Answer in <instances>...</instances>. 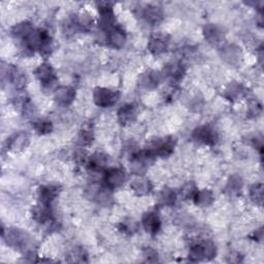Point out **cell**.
<instances>
[{"instance_id": "obj_1", "label": "cell", "mask_w": 264, "mask_h": 264, "mask_svg": "<svg viewBox=\"0 0 264 264\" xmlns=\"http://www.w3.org/2000/svg\"><path fill=\"white\" fill-rule=\"evenodd\" d=\"M7 245L18 249L26 254H32L34 250V243L31 236L20 229H9L6 234L3 233Z\"/></svg>"}, {"instance_id": "obj_2", "label": "cell", "mask_w": 264, "mask_h": 264, "mask_svg": "<svg viewBox=\"0 0 264 264\" xmlns=\"http://www.w3.org/2000/svg\"><path fill=\"white\" fill-rule=\"evenodd\" d=\"M216 256V248L212 242H200L191 247L189 258L192 261L211 260Z\"/></svg>"}, {"instance_id": "obj_3", "label": "cell", "mask_w": 264, "mask_h": 264, "mask_svg": "<svg viewBox=\"0 0 264 264\" xmlns=\"http://www.w3.org/2000/svg\"><path fill=\"white\" fill-rule=\"evenodd\" d=\"M119 97V92L108 88H97L93 94L94 102L100 108H109L113 106L118 101Z\"/></svg>"}, {"instance_id": "obj_4", "label": "cell", "mask_w": 264, "mask_h": 264, "mask_svg": "<svg viewBox=\"0 0 264 264\" xmlns=\"http://www.w3.org/2000/svg\"><path fill=\"white\" fill-rule=\"evenodd\" d=\"M175 145L176 141L174 137H165V139L155 141L151 149H148V152L153 157H167L174 152Z\"/></svg>"}, {"instance_id": "obj_5", "label": "cell", "mask_w": 264, "mask_h": 264, "mask_svg": "<svg viewBox=\"0 0 264 264\" xmlns=\"http://www.w3.org/2000/svg\"><path fill=\"white\" fill-rule=\"evenodd\" d=\"M36 75L44 88H52L57 82L53 67L49 63H42L36 70Z\"/></svg>"}, {"instance_id": "obj_6", "label": "cell", "mask_w": 264, "mask_h": 264, "mask_svg": "<svg viewBox=\"0 0 264 264\" xmlns=\"http://www.w3.org/2000/svg\"><path fill=\"white\" fill-rule=\"evenodd\" d=\"M192 137L197 143L209 146L214 145L218 139L216 131L213 128L209 127V126H200V127L195 129L193 131Z\"/></svg>"}, {"instance_id": "obj_7", "label": "cell", "mask_w": 264, "mask_h": 264, "mask_svg": "<svg viewBox=\"0 0 264 264\" xmlns=\"http://www.w3.org/2000/svg\"><path fill=\"white\" fill-rule=\"evenodd\" d=\"M125 180H126V174L121 168H110L107 170L105 176L106 186L111 190L121 187L124 184Z\"/></svg>"}, {"instance_id": "obj_8", "label": "cell", "mask_w": 264, "mask_h": 264, "mask_svg": "<svg viewBox=\"0 0 264 264\" xmlns=\"http://www.w3.org/2000/svg\"><path fill=\"white\" fill-rule=\"evenodd\" d=\"M111 190L108 187H102L99 185H91V187L88 189L89 197L96 201L97 203L108 205L110 201L112 200V194L109 191Z\"/></svg>"}, {"instance_id": "obj_9", "label": "cell", "mask_w": 264, "mask_h": 264, "mask_svg": "<svg viewBox=\"0 0 264 264\" xmlns=\"http://www.w3.org/2000/svg\"><path fill=\"white\" fill-rule=\"evenodd\" d=\"M169 44V38L165 34L155 33L149 41V50L154 55H160L167 51Z\"/></svg>"}, {"instance_id": "obj_10", "label": "cell", "mask_w": 264, "mask_h": 264, "mask_svg": "<svg viewBox=\"0 0 264 264\" xmlns=\"http://www.w3.org/2000/svg\"><path fill=\"white\" fill-rule=\"evenodd\" d=\"M106 34H107V41L111 47L114 49H120L123 47L126 40V37L125 32L120 27L113 26L110 30L106 31Z\"/></svg>"}, {"instance_id": "obj_11", "label": "cell", "mask_w": 264, "mask_h": 264, "mask_svg": "<svg viewBox=\"0 0 264 264\" xmlns=\"http://www.w3.org/2000/svg\"><path fill=\"white\" fill-rule=\"evenodd\" d=\"M203 34H204L205 39L213 45L220 44L224 39L223 31L217 25H214V24L206 25L203 29Z\"/></svg>"}, {"instance_id": "obj_12", "label": "cell", "mask_w": 264, "mask_h": 264, "mask_svg": "<svg viewBox=\"0 0 264 264\" xmlns=\"http://www.w3.org/2000/svg\"><path fill=\"white\" fill-rule=\"evenodd\" d=\"M221 55L222 58L231 65L239 64L240 60L243 58L242 52H240L239 49L235 47L234 44H228L226 47H224L221 51Z\"/></svg>"}, {"instance_id": "obj_13", "label": "cell", "mask_w": 264, "mask_h": 264, "mask_svg": "<svg viewBox=\"0 0 264 264\" xmlns=\"http://www.w3.org/2000/svg\"><path fill=\"white\" fill-rule=\"evenodd\" d=\"M75 91L71 87H60L55 91V99L61 106H70L75 100Z\"/></svg>"}, {"instance_id": "obj_14", "label": "cell", "mask_w": 264, "mask_h": 264, "mask_svg": "<svg viewBox=\"0 0 264 264\" xmlns=\"http://www.w3.org/2000/svg\"><path fill=\"white\" fill-rule=\"evenodd\" d=\"M161 79V75L154 71H147L146 73L142 74L140 76V86L142 88L151 90L155 89Z\"/></svg>"}, {"instance_id": "obj_15", "label": "cell", "mask_w": 264, "mask_h": 264, "mask_svg": "<svg viewBox=\"0 0 264 264\" xmlns=\"http://www.w3.org/2000/svg\"><path fill=\"white\" fill-rule=\"evenodd\" d=\"M143 225L149 233L156 234L159 231L160 226H161V222H160L159 217L156 213L149 212L143 217Z\"/></svg>"}, {"instance_id": "obj_16", "label": "cell", "mask_w": 264, "mask_h": 264, "mask_svg": "<svg viewBox=\"0 0 264 264\" xmlns=\"http://www.w3.org/2000/svg\"><path fill=\"white\" fill-rule=\"evenodd\" d=\"M28 144H29V136L27 135V133L20 132L10 137L7 144V148L10 151L18 152L22 151L23 149H25L28 146Z\"/></svg>"}, {"instance_id": "obj_17", "label": "cell", "mask_w": 264, "mask_h": 264, "mask_svg": "<svg viewBox=\"0 0 264 264\" xmlns=\"http://www.w3.org/2000/svg\"><path fill=\"white\" fill-rule=\"evenodd\" d=\"M58 193L59 190L56 186H50V185L42 186L38 192L40 203L45 205H51V203L55 200V198L58 196Z\"/></svg>"}, {"instance_id": "obj_18", "label": "cell", "mask_w": 264, "mask_h": 264, "mask_svg": "<svg viewBox=\"0 0 264 264\" xmlns=\"http://www.w3.org/2000/svg\"><path fill=\"white\" fill-rule=\"evenodd\" d=\"M164 75L173 81L178 82L181 81L185 75V68L179 62H171L164 67Z\"/></svg>"}, {"instance_id": "obj_19", "label": "cell", "mask_w": 264, "mask_h": 264, "mask_svg": "<svg viewBox=\"0 0 264 264\" xmlns=\"http://www.w3.org/2000/svg\"><path fill=\"white\" fill-rule=\"evenodd\" d=\"M143 18L150 24H158L159 22H161L163 15L162 11L159 7L154 5H148L143 10Z\"/></svg>"}, {"instance_id": "obj_20", "label": "cell", "mask_w": 264, "mask_h": 264, "mask_svg": "<svg viewBox=\"0 0 264 264\" xmlns=\"http://www.w3.org/2000/svg\"><path fill=\"white\" fill-rule=\"evenodd\" d=\"M131 188L137 195H141V196H143V195H147L151 192L152 185L149 180L143 177H139V178H135L132 181Z\"/></svg>"}, {"instance_id": "obj_21", "label": "cell", "mask_w": 264, "mask_h": 264, "mask_svg": "<svg viewBox=\"0 0 264 264\" xmlns=\"http://www.w3.org/2000/svg\"><path fill=\"white\" fill-rule=\"evenodd\" d=\"M136 117L135 108L132 105H125L118 112L119 122L122 125H128L134 121Z\"/></svg>"}, {"instance_id": "obj_22", "label": "cell", "mask_w": 264, "mask_h": 264, "mask_svg": "<svg viewBox=\"0 0 264 264\" xmlns=\"http://www.w3.org/2000/svg\"><path fill=\"white\" fill-rule=\"evenodd\" d=\"M7 77L17 89L24 88L26 85V75L16 67H9Z\"/></svg>"}, {"instance_id": "obj_23", "label": "cell", "mask_w": 264, "mask_h": 264, "mask_svg": "<svg viewBox=\"0 0 264 264\" xmlns=\"http://www.w3.org/2000/svg\"><path fill=\"white\" fill-rule=\"evenodd\" d=\"M193 200L197 205L201 206V208H205V206H209L213 203L214 194L210 190L198 191L196 194V196H195V198Z\"/></svg>"}, {"instance_id": "obj_24", "label": "cell", "mask_w": 264, "mask_h": 264, "mask_svg": "<svg viewBox=\"0 0 264 264\" xmlns=\"http://www.w3.org/2000/svg\"><path fill=\"white\" fill-rule=\"evenodd\" d=\"M108 157L102 153H96L89 160V165L93 170H101L106 167Z\"/></svg>"}, {"instance_id": "obj_25", "label": "cell", "mask_w": 264, "mask_h": 264, "mask_svg": "<svg viewBox=\"0 0 264 264\" xmlns=\"http://www.w3.org/2000/svg\"><path fill=\"white\" fill-rule=\"evenodd\" d=\"M32 30H33V27L30 23L23 22V23H20V24L16 25L13 28V34L16 38H22V40H23Z\"/></svg>"}, {"instance_id": "obj_26", "label": "cell", "mask_w": 264, "mask_h": 264, "mask_svg": "<svg viewBox=\"0 0 264 264\" xmlns=\"http://www.w3.org/2000/svg\"><path fill=\"white\" fill-rule=\"evenodd\" d=\"M159 200L160 203L163 204V205H173L175 204L176 200H177V194L173 189H169V188H164L161 193H160V196H159Z\"/></svg>"}, {"instance_id": "obj_27", "label": "cell", "mask_w": 264, "mask_h": 264, "mask_svg": "<svg viewBox=\"0 0 264 264\" xmlns=\"http://www.w3.org/2000/svg\"><path fill=\"white\" fill-rule=\"evenodd\" d=\"M119 229H120L121 232L127 234V235H131L137 231V229H139V224H137L132 219H126L120 223Z\"/></svg>"}, {"instance_id": "obj_28", "label": "cell", "mask_w": 264, "mask_h": 264, "mask_svg": "<svg viewBox=\"0 0 264 264\" xmlns=\"http://www.w3.org/2000/svg\"><path fill=\"white\" fill-rule=\"evenodd\" d=\"M250 196H251V199L253 200L256 204H259V205L262 204V200H263L262 184H255V185L252 186L250 190Z\"/></svg>"}, {"instance_id": "obj_29", "label": "cell", "mask_w": 264, "mask_h": 264, "mask_svg": "<svg viewBox=\"0 0 264 264\" xmlns=\"http://www.w3.org/2000/svg\"><path fill=\"white\" fill-rule=\"evenodd\" d=\"M244 88L242 85H239L237 83H233L231 85H229V87L226 90V95L229 99H235L242 96L244 94Z\"/></svg>"}, {"instance_id": "obj_30", "label": "cell", "mask_w": 264, "mask_h": 264, "mask_svg": "<svg viewBox=\"0 0 264 264\" xmlns=\"http://www.w3.org/2000/svg\"><path fill=\"white\" fill-rule=\"evenodd\" d=\"M243 180L239 176H232L228 182L227 185V190L230 192L231 194L238 193L243 188Z\"/></svg>"}, {"instance_id": "obj_31", "label": "cell", "mask_w": 264, "mask_h": 264, "mask_svg": "<svg viewBox=\"0 0 264 264\" xmlns=\"http://www.w3.org/2000/svg\"><path fill=\"white\" fill-rule=\"evenodd\" d=\"M33 127L36 129L38 133L40 134H45V133H49L52 131L53 127H52V123L49 121H44V120H39L37 121L36 123L33 124Z\"/></svg>"}, {"instance_id": "obj_32", "label": "cell", "mask_w": 264, "mask_h": 264, "mask_svg": "<svg viewBox=\"0 0 264 264\" xmlns=\"http://www.w3.org/2000/svg\"><path fill=\"white\" fill-rule=\"evenodd\" d=\"M78 140H79V144L83 145V146H88L90 144H92L93 142V132L90 128H83L79 132L78 135Z\"/></svg>"}, {"instance_id": "obj_33", "label": "cell", "mask_w": 264, "mask_h": 264, "mask_svg": "<svg viewBox=\"0 0 264 264\" xmlns=\"http://www.w3.org/2000/svg\"><path fill=\"white\" fill-rule=\"evenodd\" d=\"M197 192H198L197 188L195 187V185H194V184H192V183L186 184V185L184 186V188L182 190L183 196L185 197L186 199H192V200L195 198V196H196Z\"/></svg>"}, {"instance_id": "obj_34", "label": "cell", "mask_w": 264, "mask_h": 264, "mask_svg": "<svg viewBox=\"0 0 264 264\" xmlns=\"http://www.w3.org/2000/svg\"><path fill=\"white\" fill-rule=\"evenodd\" d=\"M261 112V106L258 103V101H252L249 106L248 113L251 117H257Z\"/></svg>"}, {"instance_id": "obj_35", "label": "cell", "mask_w": 264, "mask_h": 264, "mask_svg": "<svg viewBox=\"0 0 264 264\" xmlns=\"http://www.w3.org/2000/svg\"><path fill=\"white\" fill-rule=\"evenodd\" d=\"M71 257L74 258L72 261H75V262H83V261H86V260H84V257H86V256H84V251L81 250V249L75 250L73 252V253H72V256Z\"/></svg>"}]
</instances>
